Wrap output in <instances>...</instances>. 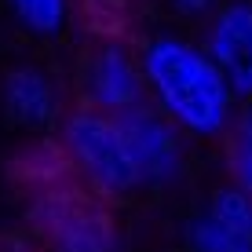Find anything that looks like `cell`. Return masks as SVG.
Instances as JSON below:
<instances>
[{"label":"cell","instance_id":"obj_5","mask_svg":"<svg viewBox=\"0 0 252 252\" xmlns=\"http://www.w3.org/2000/svg\"><path fill=\"white\" fill-rule=\"evenodd\" d=\"M121 128L143 194H172L187 183L194 143L172 121H164L154 106H143L121 117Z\"/></svg>","mask_w":252,"mask_h":252},{"label":"cell","instance_id":"obj_10","mask_svg":"<svg viewBox=\"0 0 252 252\" xmlns=\"http://www.w3.org/2000/svg\"><path fill=\"white\" fill-rule=\"evenodd\" d=\"M201 208L208 216H216L223 227H230V230L252 238V194H245L241 187L216 183L212 190H208V197L201 201Z\"/></svg>","mask_w":252,"mask_h":252},{"label":"cell","instance_id":"obj_9","mask_svg":"<svg viewBox=\"0 0 252 252\" xmlns=\"http://www.w3.org/2000/svg\"><path fill=\"white\" fill-rule=\"evenodd\" d=\"M179 252H252V238L223 227L205 208H194L179 223Z\"/></svg>","mask_w":252,"mask_h":252},{"label":"cell","instance_id":"obj_2","mask_svg":"<svg viewBox=\"0 0 252 252\" xmlns=\"http://www.w3.org/2000/svg\"><path fill=\"white\" fill-rule=\"evenodd\" d=\"M26 230L44 252H128L117 205L81 190L66 176L40 179L26 197Z\"/></svg>","mask_w":252,"mask_h":252},{"label":"cell","instance_id":"obj_1","mask_svg":"<svg viewBox=\"0 0 252 252\" xmlns=\"http://www.w3.org/2000/svg\"><path fill=\"white\" fill-rule=\"evenodd\" d=\"M146 102L172 121L190 143L227 146L241 114V99L212 63L197 33L161 26L139 40Z\"/></svg>","mask_w":252,"mask_h":252},{"label":"cell","instance_id":"obj_7","mask_svg":"<svg viewBox=\"0 0 252 252\" xmlns=\"http://www.w3.org/2000/svg\"><path fill=\"white\" fill-rule=\"evenodd\" d=\"M212 63L223 69L241 102L252 99V0H227L197 30Z\"/></svg>","mask_w":252,"mask_h":252},{"label":"cell","instance_id":"obj_4","mask_svg":"<svg viewBox=\"0 0 252 252\" xmlns=\"http://www.w3.org/2000/svg\"><path fill=\"white\" fill-rule=\"evenodd\" d=\"M77 106L106 117H128L146 102V81L139 63V44L125 37H99L77 66Z\"/></svg>","mask_w":252,"mask_h":252},{"label":"cell","instance_id":"obj_11","mask_svg":"<svg viewBox=\"0 0 252 252\" xmlns=\"http://www.w3.org/2000/svg\"><path fill=\"white\" fill-rule=\"evenodd\" d=\"M161 4H164V11H168L179 26H197V30H201L227 0H161Z\"/></svg>","mask_w":252,"mask_h":252},{"label":"cell","instance_id":"obj_12","mask_svg":"<svg viewBox=\"0 0 252 252\" xmlns=\"http://www.w3.org/2000/svg\"><path fill=\"white\" fill-rule=\"evenodd\" d=\"M223 164H227V183L252 194V150L249 146L227 139V146H223Z\"/></svg>","mask_w":252,"mask_h":252},{"label":"cell","instance_id":"obj_3","mask_svg":"<svg viewBox=\"0 0 252 252\" xmlns=\"http://www.w3.org/2000/svg\"><path fill=\"white\" fill-rule=\"evenodd\" d=\"M59 172L81 190L102 197L106 205H128L143 197L132 154L125 143V128L117 117L95 114L88 106H73L59 132L51 135Z\"/></svg>","mask_w":252,"mask_h":252},{"label":"cell","instance_id":"obj_15","mask_svg":"<svg viewBox=\"0 0 252 252\" xmlns=\"http://www.w3.org/2000/svg\"><path fill=\"white\" fill-rule=\"evenodd\" d=\"M168 252H179V249H168Z\"/></svg>","mask_w":252,"mask_h":252},{"label":"cell","instance_id":"obj_6","mask_svg":"<svg viewBox=\"0 0 252 252\" xmlns=\"http://www.w3.org/2000/svg\"><path fill=\"white\" fill-rule=\"evenodd\" d=\"M73 106L63 77L40 59H19L0 73V114L19 132L55 135Z\"/></svg>","mask_w":252,"mask_h":252},{"label":"cell","instance_id":"obj_8","mask_svg":"<svg viewBox=\"0 0 252 252\" xmlns=\"http://www.w3.org/2000/svg\"><path fill=\"white\" fill-rule=\"evenodd\" d=\"M4 11L30 40H59L77 19V0H4Z\"/></svg>","mask_w":252,"mask_h":252},{"label":"cell","instance_id":"obj_14","mask_svg":"<svg viewBox=\"0 0 252 252\" xmlns=\"http://www.w3.org/2000/svg\"><path fill=\"white\" fill-rule=\"evenodd\" d=\"M0 252H44L33 238H7L0 241Z\"/></svg>","mask_w":252,"mask_h":252},{"label":"cell","instance_id":"obj_13","mask_svg":"<svg viewBox=\"0 0 252 252\" xmlns=\"http://www.w3.org/2000/svg\"><path fill=\"white\" fill-rule=\"evenodd\" d=\"M230 139L252 150V99L241 102V114H238V125H234V135H230Z\"/></svg>","mask_w":252,"mask_h":252}]
</instances>
